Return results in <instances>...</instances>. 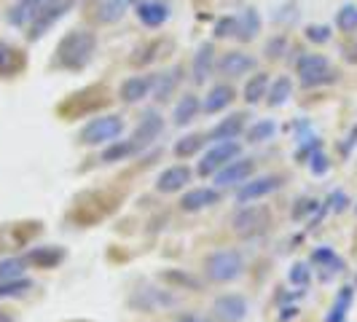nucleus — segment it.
Masks as SVG:
<instances>
[{"label": "nucleus", "mask_w": 357, "mask_h": 322, "mask_svg": "<svg viewBox=\"0 0 357 322\" xmlns=\"http://www.w3.org/2000/svg\"><path fill=\"white\" fill-rule=\"evenodd\" d=\"M94 52H97V36L91 30H70V33H65L62 40L56 43L54 68L70 70V72L84 70L91 59H94Z\"/></svg>", "instance_id": "obj_1"}, {"label": "nucleus", "mask_w": 357, "mask_h": 322, "mask_svg": "<svg viewBox=\"0 0 357 322\" xmlns=\"http://www.w3.org/2000/svg\"><path fill=\"white\" fill-rule=\"evenodd\" d=\"M296 75L304 89H314V86L336 84L341 72L331 65V59L325 54H301L296 59Z\"/></svg>", "instance_id": "obj_2"}, {"label": "nucleus", "mask_w": 357, "mask_h": 322, "mask_svg": "<svg viewBox=\"0 0 357 322\" xmlns=\"http://www.w3.org/2000/svg\"><path fill=\"white\" fill-rule=\"evenodd\" d=\"M245 274V255L239 250H215L213 255H207L204 261V277L210 282H218V285H226V282H234Z\"/></svg>", "instance_id": "obj_3"}, {"label": "nucleus", "mask_w": 357, "mask_h": 322, "mask_svg": "<svg viewBox=\"0 0 357 322\" xmlns=\"http://www.w3.org/2000/svg\"><path fill=\"white\" fill-rule=\"evenodd\" d=\"M126 121L124 116H116V113H105V116H97L91 118L89 124L78 132V143L86 145V148H100L113 140H119L124 135Z\"/></svg>", "instance_id": "obj_4"}, {"label": "nucleus", "mask_w": 357, "mask_h": 322, "mask_svg": "<svg viewBox=\"0 0 357 322\" xmlns=\"http://www.w3.org/2000/svg\"><path fill=\"white\" fill-rule=\"evenodd\" d=\"M268 226H271V210L266 204H255V201L242 204V210H236V215L231 217L234 233L242 239H255L266 233Z\"/></svg>", "instance_id": "obj_5"}, {"label": "nucleus", "mask_w": 357, "mask_h": 322, "mask_svg": "<svg viewBox=\"0 0 357 322\" xmlns=\"http://www.w3.org/2000/svg\"><path fill=\"white\" fill-rule=\"evenodd\" d=\"M126 304L132 312H140V314H159L167 309H175L180 298L172 290H164V287H137Z\"/></svg>", "instance_id": "obj_6"}, {"label": "nucleus", "mask_w": 357, "mask_h": 322, "mask_svg": "<svg viewBox=\"0 0 357 322\" xmlns=\"http://www.w3.org/2000/svg\"><path fill=\"white\" fill-rule=\"evenodd\" d=\"M75 0H46L36 11V17L27 22V40H40L62 17H68Z\"/></svg>", "instance_id": "obj_7"}, {"label": "nucleus", "mask_w": 357, "mask_h": 322, "mask_svg": "<svg viewBox=\"0 0 357 322\" xmlns=\"http://www.w3.org/2000/svg\"><path fill=\"white\" fill-rule=\"evenodd\" d=\"M236 156H242V143H236V140H223V143H213L207 151H204V156L202 161L197 164V172L202 178H213L218 169H223L226 164Z\"/></svg>", "instance_id": "obj_8"}, {"label": "nucleus", "mask_w": 357, "mask_h": 322, "mask_svg": "<svg viewBox=\"0 0 357 322\" xmlns=\"http://www.w3.org/2000/svg\"><path fill=\"white\" fill-rule=\"evenodd\" d=\"M282 185H285V178H282V175H261V178H250L239 185L236 201H239V204H250V201H258V199H266V197H271V194H277Z\"/></svg>", "instance_id": "obj_9"}, {"label": "nucleus", "mask_w": 357, "mask_h": 322, "mask_svg": "<svg viewBox=\"0 0 357 322\" xmlns=\"http://www.w3.org/2000/svg\"><path fill=\"white\" fill-rule=\"evenodd\" d=\"M213 314L220 322H242L250 314V304L239 293H223L213 301Z\"/></svg>", "instance_id": "obj_10"}, {"label": "nucleus", "mask_w": 357, "mask_h": 322, "mask_svg": "<svg viewBox=\"0 0 357 322\" xmlns=\"http://www.w3.org/2000/svg\"><path fill=\"white\" fill-rule=\"evenodd\" d=\"M161 132H164V116H161L159 110H145L129 140L137 145V151H145L148 145H153L159 140Z\"/></svg>", "instance_id": "obj_11"}, {"label": "nucleus", "mask_w": 357, "mask_h": 322, "mask_svg": "<svg viewBox=\"0 0 357 322\" xmlns=\"http://www.w3.org/2000/svg\"><path fill=\"white\" fill-rule=\"evenodd\" d=\"M252 172H255V161L248 156H236L223 169H218L213 178L218 188H229V185H242L245 180H250Z\"/></svg>", "instance_id": "obj_12"}, {"label": "nucleus", "mask_w": 357, "mask_h": 322, "mask_svg": "<svg viewBox=\"0 0 357 322\" xmlns=\"http://www.w3.org/2000/svg\"><path fill=\"white\" fill-rule=\"evenodd\" d=\"M215 70L223 78H242V75H250L258 70V59L245 52H226L215 62Z\"/></svg>", "instance_id": "obj_13"}, {"label": "nucleus", "mask_w": 357, "mask_h": 322, "mask_svg": "<svg viewBox=\"0 0 357 322\" xmlns=\"http://www.w3.org/2000/svg\"><path fill=\"white\" fill-rule=\"evenodd\" d=\"M220 201V191L218 188H210V185H202V188H191L185 191L183 199H180V210L183 213H202V210H210Z\"/></svg>", "instance_id": "obj_14"}, {"label": "nucleus", "mask_w": 357, "mask_h": 322, "mask_svg": "<svg viewBox=\"0 0 357 322\" xmlns=\"http://www.w3.org/2000/svg\"><path fill=\"white\" fill-rule=\"evenodd\" d=\"M245 129H248V113H245V110H236V113H231V116L220 118V121L210 129L207 140H215V143H223V140H236V137H239Z\"/></svg>", "instance_id": "obj_15"}, {"label": "nucleus", "mask_w": 357, "mask_h": 322, "mask_svg": "<svg viewBox=\"0 0 357 322\" xmlns=\"http://www.w3.org/2000/svg\"><path fill=\"white\" fill-rule=\"evenodd\" d=\"M151 91H153V75H129L119 89V100L126 105H137L151 97Z\"/></svg>", "instance_id": "obj_16"}, {"label": "nucleus", "mask_w": 357, "mask_h": 322, "mask_svg": "<svg viewBox=\"0 0 357 322\" xmlns=\"http://www.w3.org/2000/svg\"><path fill=\"white\" fill-rule=\"evenodd\" d=\"M194 178V172L185 167V164H175V167H167L156 178V191L159 194H180Z\"/></svg>", "instance_id": "obj_17"}, {"label": "nucleus", "mask_w": 357, "mask_h": 322, "mask_svg": "<svg viewBox=\"0 0 357 322\" xmlns=\"http://www.w3.org/2000/svg\"><path fill=\"white\" fill-rule=\"evenodd\" d=\"M180 81H183V68L180 65H175V68H169V70L164 72H156L153 75V91H151V97L156 102H169L172 94L180 89Z\"/></svg>", "instance_id": "obj_18"}, {"label": "nucleus", "mask_w": 357, "mask_h": 322, "mask_svg": "<svg viewBox=\"0 0 357 322\" xmlns=\"http://www.w3.org/2000/svg\"><path fill=\"white\" fill-rule=\"evenodd\" d=\"M215 46L213 43H202L194 54V62H191V81L197 84V86H204L207 84V78L215 72Z\"/></svg>", "instance_id": "obj_19"}, {"label": "nucleus", "mask_w": 357, "mask_h": 322, "mask_svg": "<svg viewBox=\"0 0 357 322\" xmlns=\"http://www.w3.org/2000/svg\"><path fill=\"white\" fill-rule=\"evenodd\" d=\"M65 258H68V250L59 247V245H40V247L27 250V255H24L27 266L46 268V271H49V268H56Z\"/></svg>", "instance_id": "obj_20"}, {"label": "nucleus", "mask_w": 357, "mask_h": 322, "mask_svg": "<svg viewBox=\"0 0 357 322\" xmlns=\"http://www.w3.org/2000/svg\"><path fill=\"white\" fill-rule=\"evenodd\" d=\"M135 14L145 27H161L169 19V6L161 0H137L135 3Z\"/></svg>", "instance_id": "obj_21"}, {"label": "nucleus", "mask_w": 357, "mask_h": 322, "mask_svg": "<svg viewBox=\"0 0 357 322\" xmlns=\"http://www.w3.org/2000/svg\"><path fill=\"white\" fill-rule=\"evenodd\" d=\"M234 100H236V91H234L229 84H215L213 89L207 91V97L202 100V113H207V116H215V113L226 110V107L231 105Z\"/></svg>", "instance_id": "obj_22"}, {"label": "nucleus", "mask_w": 357, "mask_h": 322, "mask_svg": "<svg viewBox=\"0 0 357 322\" xmlns=\"http://www.w3.org/2000/svg\"><path fill=\"white\" fill-rule=\"evenodd\" d=\"M24 65H27L24 54L19 52L17 46L0 40V78H14L24 70Z\"/></svg>", "instance_id": "obj_23"}, {"label": "nucleus", "mask_w": 357, "mask_h": 322, "mask_svg": "<svg viewBox=\"0 0 357 322\" xmlns=\"http://www.w3.org/2000/svg\"><path fill=\"white\" fill-rule=\"evenodd\" d=\"M199 113H202V100H199V94H194V91H185V94L178 100L175 110H172V124H175V126L191 124V121H197Z\"/></svg>", "instance_id": "obj_24"}, {"label": "nucleus", "mask_w": 357, "mask_h": 322, "mask_svg": "<svg viewBox=\"0 0 357 322\" xmlns=\"http://www.w3.org/2000/svg\"><path fill=\"white\" fill-rule=\"evenodd\" d=\"M261 27H264L261 14H258L255 8H248V11L236 14V33H234V38H236L239 43H250V40L258 38Z\"/></svg>", "instance_id": "obj_25"}, {"label": "nucleus", "mask_w": 357, "mask_h": 322, "mask_svg": "<svg viewBox=\"0 0 357 322\" xmlns=\"http://www.w3.org/2000/svg\"><path fill=\"white\" fill-rule=\"evenodd\" d=\"M159 279L164 285H169L172 290H202V279L194 277V274H188V271H183V268H164L159 274Z\"/></svg>", "instance_id": "obj_26"}, {"label": "nucleus", "mask_w": 357, "mask_h": 322, "mask_svg": "<svg viewBox=\"0 0 357 322\" xmlns=\"http://www.w3.org/2000/svg\"><path fill=\"white\" fill-rule=\"evenodd\" d=\"M268 72L264 70H255L248 78V84H245V89H242V94H245V102L248 105H258L261 100H266V91H268Z\"/></svg>", "instance_id": "obj_27"}, {"label": "nucleus", "mask_w": 357, "mask_h": 322, "mask_svg": "<svg viewBox=\"0 0 357 322\" xmlns=\"http://www.w3.org/2000/svg\"><path fill=\"white\" fill-rule=\"evenodd\" d=\"M312 266L314 268H322V271H328V274H341L347 263H344V258L336 255V250H331V247H317V250H312Z\"/></svg>", "instance_id": "obj_28"}, {"label": "nucleus", "mask_w": 357, "mask_h": 322, "mask_svg": "<svg viewBox=\"0 0 357 322\" xmlns=\"http://www.w3.org/2000/svg\"><path fill=\"white\" fill-rule=\"evenodd\" d=\"M293 97V81L287 75H277L266 91V105L268 107H282Z\"/></svg>", "instance_id": "obj_29"}, {"label": "nucleus", "mask_w": 357, "mask_h": 322, "mask_svg": "<svg viewBox=\"0 0 357 322\" xmlns=\"http://www.w3.org/2000/svg\"><path fill=\"white\" fill-rule=\"evenodd\" d=\"M135 153H140V151H137V145L132 143V140H113V143H107L102 148L100 161L102 164H116V161H126L129 156H135Z\"/></svg>", "instance_id": "obj_30"}, {"label": "nucleus", "mask_w": 357, "mask_h": 322, "mask_svg": "<svg viewBox=\"0 0 357 322\" xmlns=\"http://www.w3.org/2000/svg\"><path fill=\"white\" fill-rule=\"evenodd\" d=\"M352 301H355V287L344 285L339 293H336V301H333V306H331V312H328L325 322H344L347 320V312L352 309Z\"/></svg>", "instance_id": "obj_31"}, {"label": "nucleus", "mask_w": 357, "mask_h": 322, "mask_svg": "<svg viewBox=\"0 0 357 322\" xmlns=\"http://www.w3.org/2000/svg\"><path fill=\"white\" fill-rule=\"evenodd\" d=\"M204 145H207V135H204V132H194V135L180 137L178 143H175V148H172V153H175L178 159H191V156L202 153Z\"/></svg>", "instance_id": "obj_32"}, {"label": "nucleus", "mask_w": 357, "mask_h": 322, "mask_svg": "<svg viewBox=\"0 0 357 322\" xmlns=\"http://www.w3.org/2000/svg\"><path fill=\"white\" fill-rule=\"evenodd\" d=\"M46 0H19L17 6L8 11V24H14V27H27V22L36 17V11L43 6Z\"/></svg>", "instance_id": "obj_33"}, {"label": "nucleus", "mask_w": 357, "mask_h": 322, "mask_svg": "<svg viewBox=\"0 0 357 322\" xmlns=\"http://www.w3.org/2000/svg\"><path fill=\"white\" fill-rule=\"evenodd\" d=\"M132 6V0H100L97 6V19L102 24H113L126 14V8Z\"/></svg>", "instance_id": "obj_34"}, {"label": "nucleus", "mask_w": 357, "mask_h": 322, "mask_svg": "<svg viewBox=\"0 0 357 322\" xmlns=\"http://www.w3.org/2000/svg\"><path fill=\"white\" fill-rule=\"evenodd\" d=\"M164 49V43L161 40H148L143 46H137L132 56H129V62L135 65V68H145V65H151V62H156L159 59V52Z\"/></svg>", "instance_id": "obj_35"}, {"label": "nucleus", "mask_w": 357, "mask_h": 322, "mask_svg": "<svg viewBox=\"0 0 357 322\" xmlns=\"http://www.w3.org/2000/svg\"><path fill=\"white\" fill-rule=\"evenodd\" d=\"M30 290H33V279H27V277L6 279V282H0V301H3V298H22V296H27Z\"/></svg>", "instance_id": "obj_36"}, {"label": "nucleus", "mask_w": 357, "mask_h": 322, "mask_svg": "<svg viewBox=\"0 0 357 322\" xmlns=\"http://www.w3.org/2000/svg\"><path fill=\"white\" fill-rule=\"evenodd\" d=\"M245 135H248L250 143H266V140H271L277 135V121L274 118H261V121L250 124V129Z\"/></svg>", "instance_id": "obj_37"}, {"label": "nucleus", "mask_w": 357, "mask_h": 322, "mask_svg": "<svg viewBox=\"0 0 357 322\" xmlns=\"http://www.w3.org/2000/svg\"><path fill=\"white\" fill-rule=\"evenodd\" d=\"M349 197H347V191L344 188H336V191H331L328 199L322 201V207H325V213H333V215H341L349 210Z\"/></svg>", "instance_id": "obj_38"}, {"label": "nucleus", "mask_w": 357, "mask_h": 322, "mask_svg": "<svg viewBox=\"0 0 357 322\" xmlns=\"http://www.w3.org/2000/svg\"><path fill=\"white\" fill-rule=\"evenodd\" d=\"M24 266H27V261H24V258H6V261H0V282L22 277Z\"/></svg>", "instance_id": "obj_39"}, {"label": "nucleus", "mask_w": 357, "mask_h": 322, "mask_svg": "<svg viewBox=\"0 0 357 322\" xmlns=\"http://www.w3.org/2000/svg\"><path fill=\"white\" fill-rule=\"evenodd\" d=\"M336 27L341 33H352L357 30V6H344L336 14Z\"/></svg>", "instance_id": "obj_40"}, {"label": "nucleus", "mask_w": 357, "mask_h": 322, "mask_svg": "<svg viewBox=\"0 0 357 322\" xmlns=\"http://www.w3.org/2000/svg\"><path fill=\"white\" fill-rule=\"evenodd\" d=\"M322 204L317 201V199H312V197H301L298 201H296V207H293V220H304L306 215H314L317 210H320Z\"/></svg>", "instance_id": "obj_41"}, {"label": "nucleus", "mask_w": 357, "mask_h": 322, "mask_svg": "<svg viewBox=\"0 0 357 322\" xmlns=\"http://www.w3.org/2000/svg\"><path fill=\"white\" fill-rule=\"evenodd\" d=\"M309 279H312V268L306 266V263H293L290 271H287V282L296 287H306L309 285Z\"/></svg>", "instance_id": "obj_42"}, {"label": "nucleus", "mask_w": 357, "mask_h": 322, "mask_svg": "<svg viewBox=\"0 0 357 322\" xmlns=\"http://www.w3.org/2000/svg\"><path fill=\"white\" fill-rule=\"evenodd\" d=\"M304 36H306V40H309V43H317V46H322V43H328V40H331V36H333V33H331V27H328V24H309V27L304 30Z\"/></svg>", "instance_id": "obj_43"}, {"label": "nucleus", "mask_w": 357, "mask_h": 322, "mask_svg": "<svg viewBox=\"0 0 357 322\" xmlns=\"http://www.w3.org/2000/svg\"><path fill=\"white\" fill-rule=\"evenodd\" d=\"M309 169H312V175H317V178H322V175L331 169V159L322 153L320 148H317V151L309 156Z\"/></svg>", "instance_id": "obj_44"}, {"label": "nucleus", "mask_w": 357, "mask_h": 322, "mask_svg": "<svg viewBox=\"0 0 357 322\" xmlns=\"http://www.w3.org/2000/svg\"><path fill=\"white\" fill-rule=\"evenodd\" d=\"M234 33H236V14L218 19V24H215V38H234Z\"/></svg>", "instance_id": "obj_45"}, {"label": "nucleus", "mask_w": 357, "mask_h": 322, "mask_svg": "<svg viewBox=\"0 0 357 322\" xmlns=\"http://www.w3.org/2000/svg\"><path fill=\"white\" fill-rule=\"evenodd\" d=\"M285 49H287V38L277 36V38H271V40L266 43L264 54H266V59H280V56L285 54Z\"/></svg>", "instance_id": "obj_46"}, {"label": "nucleus", "mask_w": 357, "mask_h": 322, "mask_svg": "<svg viewBox=\"0 0 357 322\" xmlns=\"http://www.w3.org/2000/svg\"><path fill=\"white\" fill-rule=\"evenodd\" d=\"M298 317V306H285L282 309V314H280V320L287 322V320H296Z\"/></svg>", "instance_id": "obj_47"}, {"label": "nucleus", "mask_w": 357, "mask_h": 322, "mask_svg": "<svg viewBox=\"0 0 357 322\" xmlns=\"http://www.w3.org/2000/svg\"><path fill=\"white\" fill-rule=\"evenodd\" d=\"M357 143V126H352V132H349V137H347V145H344V151L349 153V148Z\"/></svg>", "instance_id": "obj_48"}, {"label": "nucleus", "mask_w": 357, "mask_h": 322, "mask_svg": "<svg viewBox=\"0 0 357 322\" xmlns=\"http://www.w3.org/2000/svg\"><path fill=\"white\" fill-rule=\"evenodd\" d=\"M178 322H210V320H202V317H197V314H185V317H180Z\"/></svg>", "instance_id": "obj_49"}, {"label": "nucleus", "mask_w": 357, "mask_h": 322, "mask_svg": "<svg viewBox=\"0 0 357 322\" xmlns=\"http://www.w3.org/2000/svg\"><path fill=\"white\" fill-rule=\"evenodd\" d=\"M0 322H17V320H14L8 312H3V309H0Z\"/></svg>", "instance_id": "obj_50"}, {"label": "nucleus", "mask_w": 357, "mask_h": 322, "mask_svg": "<svg viewBox=\"0 0 357 322\" xmlns=\"http://www.w3.org/2000/svg\"><path fill=\"white\" fill-rule=\"evenodd\" d=\"M355 287H357V274H355Z\"/></svg>", "instance_id": "obj_51"}, {"label": "nucleus", "mask_w": 357, "mask_h": 322, "mask_svg": "<svg viewBox=\"0 0 357 322\" xmlns=\"http://www.w3.org/2000/svg\"><path fill=\"white\" fill-rule=\"evenodd\" d=\"M355 215H357V204H355Z\"/></svg>", "instance_id": "obj_52"}]
</instances>
